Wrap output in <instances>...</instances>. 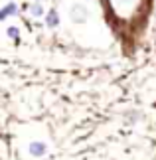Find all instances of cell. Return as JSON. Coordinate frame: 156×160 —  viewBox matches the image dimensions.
<instances>
[{
  "label": "cell",
  "instance_id": "obj_5",
  "mask_svg": "<svg viewBox=\"0 0 156 160\" xmlns=\"http://www.w3.org/2000/svg\"><path fill=\"white\" fill-rule=\"evenodd\" d=\"M30 14H32L34 18H40V16H43V6H42L40 2H34L32 6H30Z\"/></svg>",
  "mask_w": 156,
  "mask_h": 160
},
{
  "label": "cell",
  "instance_id": "obj_2",
  "mask_svg": "<svg viewBox=\"0 0 156 160\" xmlns=\"http://www.w3.org/2000/svg\"><path fill=\"white\" fill-rule=\"evenodd\" d=\"M71 18H73V22H85L87 20V8L81 4H75L71 8Z\"/></svg>",
  "mask_w": 156,
  "mask_h": 160
},
{
  "label": "cell",
  "instance_id": "obj_1",
  "mask_svg": "<svg viewBox=\"0 0 156 160\" xmlns=\"http://www.w3.org/2000/svg\"><path fill=\"white\" fill-rule=\"evenodd\" d=\"M28 152H30V156L42 158V156L48 154V144L42 142V140H32V142L28 144Z\"/></svg>",
  "mask_w": 156,
  "mask_h": 160
},
{
  "label": "cell",
  "instance_id": "obj_4",
  "mask_svg": "<svg viewBox=\"0 0 156 160\" xmlns=\"http://www.w3.org/2000/svg\"><path fill=\"white\" fill-rule=\"evenodd\" d=\"M46 26L48 28H58L59 26V14H58V10H55V8H52L46 14Z\"/></svg>",
  "mask_w": 156,
  "mask_h": 160
},
{
  "label": "cell",
  "instance_id": "obj_3",
  "mask_svg": "<svg viewBox=\"0 0 156 160\" xmlns=\"http://www.w3.org/2000/svg\"><path fill=\"white\" fill-rule=\"evenodd\" d=\"M14 14H18V6H16V2H8L4 8H0V22L6 20L8 16H14Z\"/></svg>",
  "mask_w": 156,
  "mask_h": 160
},
{
  "label": "cell",
  "instance_id": "obj_6",
  "mask_svg": "<svg viewBox=\"0 0 156 160\" xmlns=\"http://www.w3.org/2000/svg\"><path fill=\"white\" fill-rule=\"evenodd\" d=\"M6 34H8V38L16 40V42H18V38H20V30H18L16 26H10L8 30H6Z\"/></svg>",
  "mask_w": 156,
  "mask_h": 160
}]
</instances>
